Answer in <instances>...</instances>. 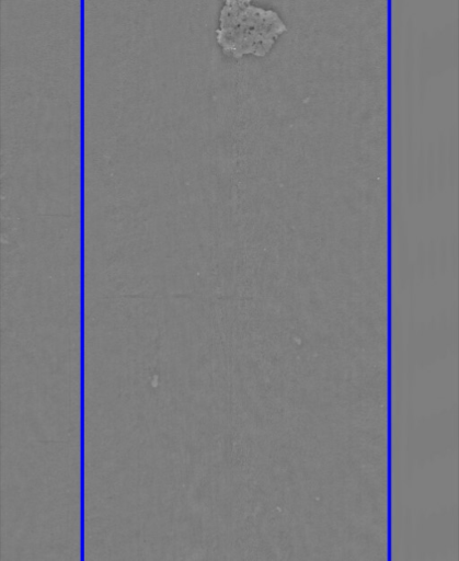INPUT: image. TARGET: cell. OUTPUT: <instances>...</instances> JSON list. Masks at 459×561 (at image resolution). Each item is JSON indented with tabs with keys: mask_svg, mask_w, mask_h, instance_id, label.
<instances>
[{
	"mask_svg": "<svg viewBox=\"0 0 459 561\" xmlns=\"http://www.w3.org/2000/svg\"><path fill=\"white\" fill-rule=\"evenodd\" d=\"M285 31V24L274 11L251 5L250 0H226L217 41L234 57L264 56Z\"/></svg>",
	"mask_w": 459,
	"mask_h": 561,
	"instance_id": "1",
	"label": "cell"
}]
</instances>
